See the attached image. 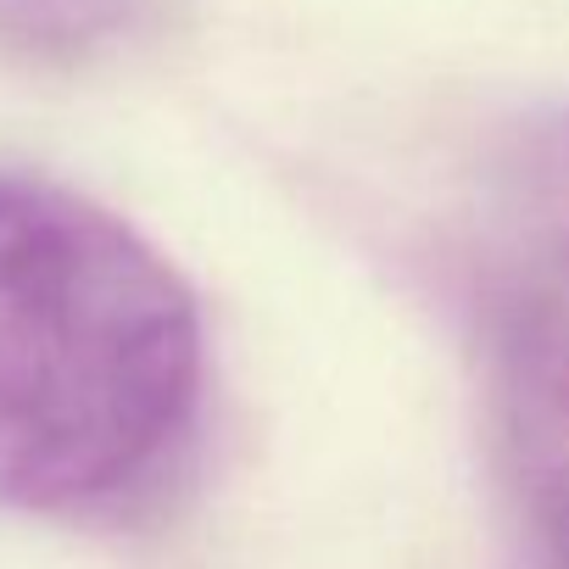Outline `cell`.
<instances>
[{
	"label": "cell",
	"instance_id": "7a4b0ae2",
	"mask_svg": "<svg viewBox=\"0 0 569 569\" xmlns=\"http://www.w3.org/2000/svg\"><path fill=\"white\" fill-rule=\"evenodd\" d=\"M475 386L497 569H569V313L486 279L475 291Z\"/></svg>",
	"mask_w": 569,
	"mask_h": 569
},
{
	"label": "cell",
	"instance_id": "6da1fadb",
	"mask_svg": "<svg viewBox=\"0 0 569 569\" xmlns=\"http://www.w3.org/2000/svg\"><path fill=\"white\" fill-rule=\"evenodd\" d=\"M207 386L179 268L84 190L0 168V508L84 519L151 491Z\"/></svg>",
	"mask_w": 569,
	"mask_h": 569
},
{
	"label": "cell",
	"instance_id": "277c9868",
	"mask_svg": "<svg viewBox=\"0 0 569 569\" xmlns=\"http://www.w3.org/2000/svg\"><path fill=\"white\" fill-rule=\"evenodd\" d=\"M140 0H0V51L29 62H84L129 34Z\"/></svg>",
	"mask_w": 569,
	"mask_h": 569
},
{
	"label": "cell",
	"instance_id": "3957f363",
	"mask_svg": "<svg viewBox=\"0 0 569 569\" xmlns=\"http://www.w3.org/2000/svg\"><path fill=\"white\" fill-rule=\"evenodd\" d=\"M475 184L497 251L486 279L569 313V101L513 107L486 134Z\"/></svg>",
	"mask_w": 569,
	"mask_h": 569
}]
</instances>
